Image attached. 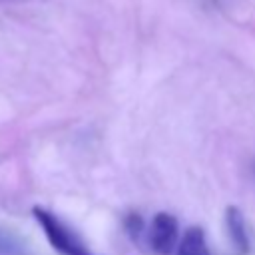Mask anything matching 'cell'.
<instances>
[{"instance_id":"5b68a950","label":"cell","mask_w":255,"mask_h":255,"mask_svg":"<svg viewBox=\"0 0 255 255\" xmlns=\"http://www.w3.org/2000/svg\"><path fill=\"white\" fill-rule=\"evenodd\" d=\"M0 255H24V243L8 229H0Z\"/></svg>"},{"instance_id":"6da1fadb","label":"cell","mask_w":255,"mask_h":255,"mask_svg":"<svg viewBox=\"0 0 255 255\" xmlns=\"http://www.w3.org/2000/svg\"><path fill=\"white\" fill-rule=\"evenodd\" d=\"M32 215H34L36 223L42 227L48 243L60 255H92L90 249L86 247V243L64 221H60L52 211L36 205L32 209Z\"/></svg>"},{"instance_id":"7a4b0ae2","label":"cell","mask_w":255,"mask_h":255,"mask_svg":"<svg viewBox=\"0 0 255 255\" xmlns=\"http://www.w3.org/2000/svg\"><path fill=\"white\" fill-rule=\"evenodd\" d=\"M177 239H179L177 217L167 211L155 213L151 219V225H149V233H147L151 251H155L157 255H171L179 245Z\"/></svg>"},{"instance_id":"3957f363","label":"cell","mask_w":255,"mask_h":255,"mask_svg":"<svg viewBox=\"0 0 255 255\" xmlns=\"http://www.w3.org/2000/svg\"><path fill=\"white\" fill-rule=\"evenodd\" d=\"M225 227H227V237L233 245V249L239 255H245L249 251V233H247V223L239 207L229 205L225 209Z\"/></svg>"},{"instance_id":"8992f818","label":"cell","mask_w":255,"mask_h":255,"mask_svg":"<svg viewBox=\"0 0 255 255\" xmlns=\"http://www.w3.org/2000/svg\"><path fill=\"white\" fill-rule=\"evenodd\" d=\"M124 223H126V231H128L133 239L139 237V233H141V229H143V219H141L137 213H129Z\"/></svg>"},{"instance_id":"277c9868","label":"cell","mask_w":255,"mask_h":255,"mask_svg":"<svg viewBox=\"0 0 255 255\" xmlns=\"http://www.w3.org/2000/svg\"><path fill=\"white\" fill-rule=\"evenodd\" d=\"M177 255H211L205 239V231L197 225L187 227L177 245Z\"/></svg>"}]
</instances>
